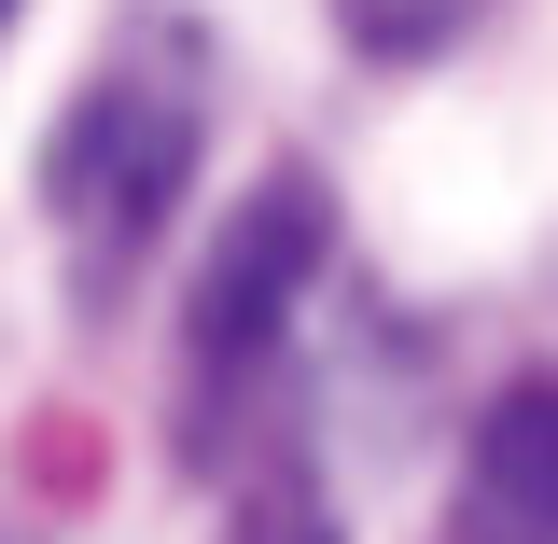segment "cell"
<instances>
[{
    "instance_id": "cell-1",
    "label": "cell",
    "mask_w": 558,
    "mask_h": 544,
    "mask_svg": "<svg viewBox=\"0 0 558 544\" xmlns=\"http://www.w3.org/2000/svg\"><path fill=\"white\" fill-rule=\"evenodd\" d=\"M196 140H209V98H196L182 43H112L84 70V98L43 140V223L70 238L84 293H126L140 279V252L168 238V209L196 182Z\"/></svg>"
},
{
    "instance_id": "cell-2",
    "label": "cell",
    "mask_w": 558,
    "mask_h": 544,
    "mask_svg": "<svg viewBox=\"0 0 558 544\" xmlns=\"http://www.w3.org/2000/svg\"><path fill=\"white\" fill-rule=\"evenodd\" d=\"M322 252H336V196L307 168H279L266 196H238V223L209 238L196 293H182V461L196 475L238 447V419L279 391V336H293Z\"/></svg>"
},
{
    "instance_id": "cell-3",
    "label": "cell",
    "mask_w": 558,
    "mask_h": 544,
    "mask_svg": "<svg viewBox=\"0 0 558 544\" xmlns=\"http://www.w3.org/2000/svg\"><path fill=\"white\" fill-rule=\"evenodd\" d=\"M433 544H558V377H517L461 433V475H447Z\"/></svg>"
},
{
    "instance_id": "cell-4",
    "label": "cell",
    "mask_w": 558,
    "mask_h": 544,
    "mask_svg": "<svg viewBox=\"0 0 558 544\" xmlns=\"http://www.w3.org/2000/svg\"><path fill=\"white\" fill-rule=\"evenodd\" d=\"M223 544H336V503H322V475L279 447L266 475L238 488V517H223Z\"/></svg>"
},
{
    "instance_id": "cell-5",
    "label": "cell",
    "mask_w": 558,
    "mask_h": 544,
    "mask_svg": "<svg viewBox=\"0 0 558 544\" xmlns=\"http://www.w3.org/2000/svg\"><path fill=\"white\" fill-rule=\"evenodd\" d=\"M475 14L488 0H336V28L363 43V57H447Z\"/></svg>"
},
{
    "instance_id": "cell-6",
    "label": "cell",
    "mask_w": 558,
    "mask_h": 544,
    "mask_svg": "<svg viewBox=\"0 0 558 544\" xmlns=\"http://www.w3.org/2000/svg\"><path fill=\"white\" fill-rule=\"evenodd\" d=\"M0 28H14V0H0Z\"/></svg>"
}]
</instances>
